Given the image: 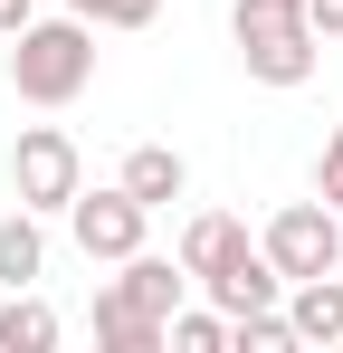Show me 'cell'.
I'll use <instances>...</instances> for the list:
<instances>
[{
  "label": "cell",
  "instance_id": "1",
  "mask_svg": "<svg viewBox=\"0 0 343 353\" xmlns=\"http://www.w3.org/2000/svg\"><path fill=\"white\" fill-rule=\"evenodd\" d=\"M86 77H96V29H86L76 10H67V19L10 29V86H19L29 105H76Z\"/></svg>",
  "mask_w": 343,
  "mask_h": 353
},
{
  "label": "cell",
  "instance_id": "2",
  "mask_svg": "<svg viewBox=\"0 0 343 353\" xmlns=\"http://www.w3.org/2000/svg\"><path fill=\"white\" fill-rule=\"evenodd\" d=\"M229 29H238V58H248L258 86H305L315 77V19H305V0H238Z\"/></svg>",
  "mask_w": 343,
  "mask_h": 353
},
{
  "label": "cell",
  "instance_id": "3",
  "mask_svg": "<svg viewBox=\"0 0 343 353\" xmlns=\"http://www.w3.org/2000/svg\"><path fill=\"white\" fill-rule=\"evenodd\" d=\"M258 248H267V268H277L286 287L295 277H324V268H343V210L334 201H286Z\"/></svg>",
  "mask_w": 343,
  "mask_h": 353
},
{
  "label": "cell",
  "instance_id": "4",
  "mask_svg": "<svg viewBox=\"0 0 343 353\" xmlns=\"http://www.w3.org/2000/svg\"><path fill=\"white\" fill-rule=\"evenodd\" d=\"M76 134L67 124H29L19 134V153H10V181H19V210H67L76 201Z\"/></svg>",
  "mask_w": 343,
  "mask_h": 353
},
{
  "label": "cell",
  "instance_id": "5",
  "mask_svg": "<svg viewBox=\"0 0 343 353\" xmlns=\"http://www.w3.org/2000/svg\"><path fill=\"white\" fill-rule=\"evenodd\" d=\"M143 220H153V210H143L124 181H114V191H76V201H67V230H76V248H86V258H114V268L143 248Z\"/></svg>",
  "mask_w": 343,
  "mask_h": 353
},
{
  "label": "cell",
  "instance_id": "6",
  "mask_svg": "<svg viewBox=\"0 0 343 353\" xmlns=\"http://www.w3.org/2000/svg\"><path fill=\"white\" fill-rule=\"evenodd\" d=\"M181 287H191V268L181 258H124V277L105 287V305H124V315H153V325H172V305H181Z\"/></svg>",
  "mask_w": 343,
  "mask_h": 353
},
{
  "label": "cell",
  "instance_id": "7",
  "mask_svg": "<svg viewBox=\"0 0 343 353\" xmlns=\"http://www.w3.org/2000/svg\"><path fill=\"white\" fill-rule=\"evenodd\" d=\"M286 325H295V344H343V277H295L286 287Z\"/></svg>",
  "mask_w": 343,
  "mask_h": 353
},
{
  "label": "cell",
  "instance_id": "8",
  "mask_svg": "<svg viewBox=\"0 0 343 353\" xmlns=\"http://www.w3.org/2000/svg\"><path fill=\"white\" fill-rule=\"evenodd\" d=\"M210 296H220V315L238 325V315H267V305H286V277L267 268V248H248L238 268H220V277H210Z\"/></svg>",
  "mask_w": 343,
  "mask_h": 353
},
{
  "label": "cell",
  "instance_id": "9",
  "mask_svg": "<svg viewBox=\"0 0 343 353\" xmlns=\"http://www.w3.org/2000/svg\"><path fill=\"white\" fill-rule=\"evenodd\" d=\"M238 258H248V230H238V220H229V210H200V220H191V230H181V268H191V277H200V287H210V277H220V268H238Z\"/></svg>",
  "mask_w": 343,
  "mask_h": 353
},
{
  "label": "cell",
  "instance_id": "10",
  "mask_svg": "<svg viewBox=\"0 0 343 353\" xmlns=\"http://www.w3.org/2000/svg\"><path fill=\"white\" fill-rule=\"evenodd\" d=\"M181 153H172V143H134V153H124V191H134V201H143V210H163V201H181Z\"/></svg>",
  "mask_w": 343,
  "mask_h": 353
},
{
  "label": "cell",
  "instance_id": "11",
  "mask_svg": "<svg viewBox=\"0 0 343 353\" xmlns=\"http://www.w3.org/2000/svg\"><path fill=\"white\" fill-rule=\"evenodd\" d=\"M48 268V239H39V220L19 210V220H0V287H29Z\"/></svg>",
  "mask_w": 343,
  "mask_h": 353
},
{
  "label": "cell",
  "instance_id": "12",
  "mask_svg": "<svg viewBox=\"0 0 343 353\" xmlns=\"http://www.w3.org/2000/svg\"><path fill=\"white\" fill-rule=\"evenodd\" d=\"M48 344H57V315L39 296H10L0 305V353H48Z\"/></svg>",
  "mask_w": 343,
  "mask_h": 353
},
{
  "label": "cell",
  "instance_id": "13",
  "mask_svg": "<svg viewBox=\"0 0 343 353\" xmlns=\"http://www.w3.org/2000/svg\"><path fill=\"white\" fill-rule=\"evenodd\" d=\"M96 344H105V353H163V325H153V315H124V305L96 296Z\"/></svg>",
  "mask_w": 343,
  "mask_h": 353
},
{
  "label": "cell",
  "instance_id": "14",
  "mask_svg": "<svg viewBox=\"0 0 343 353\" xmlns=\"http://www.w3.org/2000/svg\"><path fill=\"white\" fill-rule=\"evenodd\" d=\"M229 344H238V353H286V344H295V325H286V305H267V315H238Z\"/></svg>",
  "mask_w": 343,
  "mask_h": 353
},
{
  "label": "cell",
  "instance_id": "15",
  "mask_svg": "<svg viewBox=\"0 0 343 353\" xmlns=\"http://www.w3.org/2000/svg\"><path fill=\"white\" fill-rule=\"evenodd\" d=\"M163 344H172V353H220V344H229V315H181V305H172Z\"/></svg>",
  "mask_w": 343,
  "mask_h": 353
},
{
  "label": "cell",
  "instance_id": "16",
  "mask_svg": "<svg viewBox=\"0 0 343 353\" xmlns=\"http://www.w3.org/2000/svg\"><path fill=\"white\" fill-rule=\"evenodd\" d=\"M67 10H76L86 29H153V10H163V0H67Z\"/></svg>",
  "mask_w": 343,
  "mask_h": 353
},
{
  "label": "cell",
  "instance_id": "17",
  "mask_svg": "<svg viewBox=\"0 0 343 353\" xmlns=\"http://www.w3.org/2000/svg\"><path fill=\"white\" fill-rule=\"evenodd\" d=\"M305 19H315V39H343V0H305Z\"/></svg>",
  "mask_w": 343,
  "mask_h": 353
},
{
  "label": "cell",
  "instance_id": "18",
  "mask_svg": "<svg viewBox=\"0 0 343 353\" xmlns=\"http://www.w3.org/2000/svg\"><path fill=\"white\" fill-rule=\"evenodd\" d=\"M324 201H334V210H343V134H334V143H324Z\"/></svg>",
  "mask_w": 343,
  "mask_h": 353
},
{
  "label": "cell",
  "instance_id": "19",
  "mask_svg": "<svg viewBox=\"0 0 343 353\" xmlns=\"http://www.w3.org/2000/svg\"><path fill=\"white\" fill-rule=\"evenodd\" d=\"M10 29H29V0H0V39H10Z\"/></svg>",
  "mask_w": 343,
  "mask_h": 353
}]
</instances>
